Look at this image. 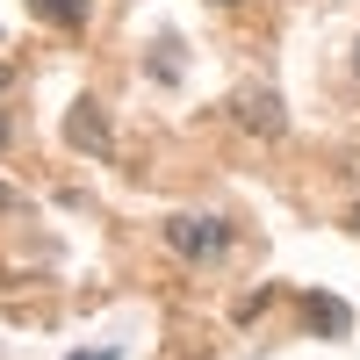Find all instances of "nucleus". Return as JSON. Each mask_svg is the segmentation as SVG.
I'll return each instance as SVG.
<instances>
[{
  "mask_svg": "<svg viewBox=\"0 0 360 360\" xmlns=\"http://www.w3.org/2000/svg\"><path fill=\"white\" fill-rule=\"evenodd\" d=\"M166 245L180 259H217L231 245V224L224 217H195V209H180V217H166Z\"/></svg>",
  "mask_w": 360,
  "mask_h": 360,
  "instance_id": "1",
  "label": "nucleus"
},
{
  "mask_svg": "<svg viewBox=\"0 0 360 360\" xmlns=\"http://www.w3.org/2000/svg\"><path fill=\"white\" fill-rule=\"evenodd\" d=\"M231 123L245 137H281L288 130V101L274 94V86H238L231 94Z\"/></svg>",
  "mask_w": 360,
  "mask_h": 360,
  "instance_id": "2",
  "label": "nucleus"
},
{
  "mask_svg": "<svg viewBox=\"0 0 360 360\" xmlns=\"http://www.w3.org/2000/svg\"><path fill=\"white\" fill-rule=\"evenodd\" d=\"M65 144H72V152H86V159H108V152H115V130H108V108H101L94 94L65 108Z\"/></svg>",
  "mask_w": 360,
  "mask_h": 360,
  "instance_id": "3",
  "label": "nucleus"
},
{
  "mask_svg": "<svg viewBox=\"0 0 360 360\" xmlns=\"http://www.w3.org/2000/svg\"><path fill=\"white\" fill-rule=\"evenodd\" d=\"M29 15H44V22H58V29H79V22H86V0H29Z\"/></svg>",
  "mask_w": 360,
  "mask_h": 360,
  "instance_id": "4",
  "label": "nucleus"
},
{
  "mask_svg": "<svg viewBox=\"0 0 360 360\" xmlns=\"http://www.w3.org/2000/svg\"><path fill=\"white\" fill-rule=\"evenodd\" d=\"M303 310H310V324H317V332H332V339H339L346 324H353V317H346V303H332V295H310Z\"/></svg>",
  "mask_w": 360,
  "mask_h": 360,
  "instance_id": "5",
  "label": "nucleus"
},
{
  "mask_svg": "<svg viewBox=\"0 0 360 360\" xmlns=\"http://www.w3.org/2000/svg\"><path fill=\"white\" fill-rule=\"evenodd\" d=\"M159 79H166V86H173V79H180V44H173V37H166V44H159Z\"/></svg>",
  "mask_w": 360,
  "mask_h": 360,
  "instance_id": "6",
  "label": "nucleus"
},
{
  "mask_svg": "<svg viewBox=\"0 0 360 360\" xmlns=\"http://www.w3.org/2000/svg\"><path fill=\"white\" fill-rule=\"evenodd\" d=\"M15 209H22V195L8 188V180H0V217H15Z\"/></svg>",
  "mask_w": 360,
  "mask_h": 360,
  "instance_id": "7",
  "label": "nucleus"
},
{
  "mask_svg": "<svg viewBox=\"0 0 360 360\" xmlns=\"http://www.w3.org/2000/svg\"><path fill=\"white\" fill-rule=\"evenodd\" d=\"M72 360H115V346H101V353H72Z\"/></svg>",
  "mask_w": 360,
  "mask_h": 360,
  "instance_id": "8",
  "label": "nucleus"
},
{
  "mask_svg": "<svg viewBox=\"0 0 360 360\" xmlns=\"http://www.w3.org/2000/svg\"><path fill=\"white\" fill-rule=\"evenodd\" d=\"M8 137H15V130H8V115H0V152H8Z\"/></svg>",
  "mask_w": 360,
  "mask_h": 360,
  "instance_id": "9",
  "label": "nucleus"
},
{
  "mask_svg": "<svg viewBox=\"0 0 360 360\" xmlns=\"http://www.w3.org/2000/svg\"><path fill=\"white\" fill-rule=\"evenodd\" d=\"M8 86H15V72H8V65H0V94H8Z\"/></svg>",
  "mask_w": 360,
  "mask_h": 360,
  "instance_id": "10",
  "label": "nucleus"
},
{
  "mask_svg": "<svg viewBox=\"0 0 360 360\" xmlns=\"http://www.w3.org/2000/svg\"><path fill=\"white\" fill-rule=\"evenodd\" d=\"M353 72H360V37H353Z\"/></svg>",
  "mask_w": 360,
  "mask_h": 360,
  "instance_id": "11",
  "label": "nucleus"
},
{
  "mask_svg": "<svg viewBox=\"0 0 360 360\" xmlns=\"http://www.w3.org/2000/svg\"><path fill=\"white\" fill-rule=\"evenodd\" d=\"M217 8H238V0H217Z\"/></svg>",
  "mask_w": 360,
  "mask_h": 360,
  "instance_id": "12",
  "label": "nucleus"
},
{
  "mask_svg": "<svg viewBox=\"0 0 360 360\" xmlns=\"http://www.w3.org/2000/svg\"><path fill=\"white\" fill-rule=\"evenodd\" d=\"M353 231H360V209H353Z\"/></svg>",
  "mask_w": 360,
  "mask_h": 360,
  "instance_id": "13",
  "label": "nucleus"
}]
</instances>
